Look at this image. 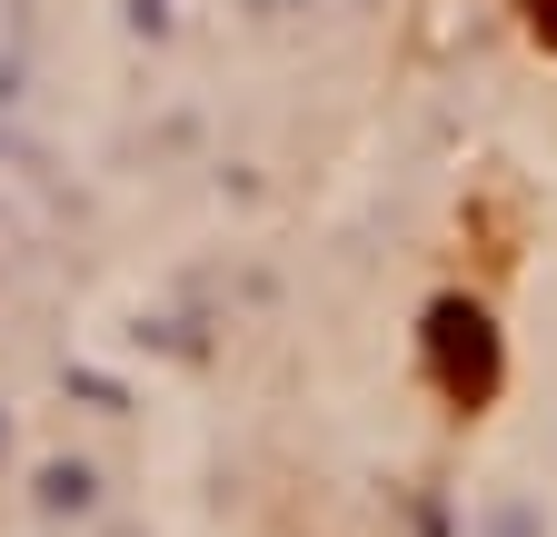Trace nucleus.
I'll return each mask as SVG.
<instances>
[{"label": "nucleus", "mask_w": 557, "mask_h": 537, "mask_svg": "<svg viewBox=\"0 0 557 537\" xmlns=\"http://www.w3.org/2000/svg\"><path fill=\"white\" fill-rule=\"evenodd\" d=\"M518 11H528V30H537V40L557 50V0H518Z\"/></svg>", "instance_id": "2"}, {"label": "nucleus", "mask_w": 557, "mask_h": 537, "mask_svg": "<svg viewBox=\"0 0 557 537\" xmlns=\"http://www.w3.org/2000/svg\"><path fill=\"white\" fill-rule=\"evenodd\" d=\"M429 378L448 409H487L498 398V328H487L478 299H438L429 309Z\"/></svg>", "instance_id": "1"}]
</instances>
